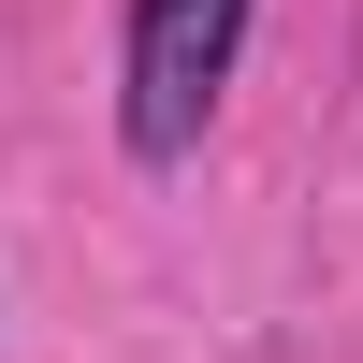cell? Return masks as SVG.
Masks as SVG:
<instances>
[{
    "label": "cell",
    "mask_w": 363,
    "mask_h": 363,
    "mask_svg": "<svg viewBox=\"0 0 363 363\" xmlns=\"http://www.w3.org/2000/svg\"><path fill=\"white\" fill-rule=\"evenodd\" d=\"M247 15L262 0H131V29H116V131H131V160H189L203 145L233 58H247Z\"/></svg>",
    "instance_id": "1"
}]
</instances>
